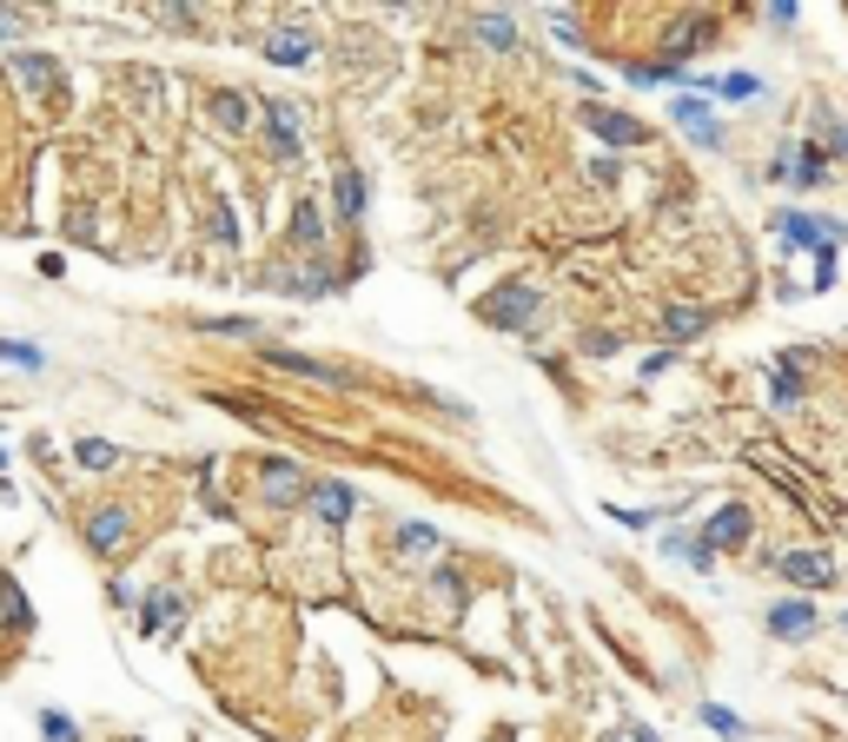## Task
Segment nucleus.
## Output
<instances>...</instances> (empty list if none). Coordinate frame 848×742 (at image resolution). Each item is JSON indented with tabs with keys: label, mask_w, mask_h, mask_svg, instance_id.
Returning a JSON list of instances; mask_svg holds the SVG:
<instances>
[{
	"label": "nucleus",
	"mask_w": 848,
	"mask_h": 742,
	"mask_svg": "<svg viewBox=\"0 0 848 742\" xmlns=\"http://www.w3.org/2000/svg\"><path fill=\"white\" fill-rule=\"evenodd\" d=\"M770 571L789 577L796 591H829L836 584V557L829 551H770Z\"/></svg>",
	"instance_id": "nucleus-4"
},
{
	"label": "nucleus",
	"mask_w": 848,
	"mask_h": 742,
	"mask_svg": "<svg viewBox=\"0 0 848 742\" xmlns=\"http://www.w3.org/2000/svg\"><path fill=\"white\" fill-rule=\"evenodd\" d=\"M252 100H259V93H232V86L212 93V119H219V133H245V126H252Z\"/></svg>",
	"instance_id": "nucleus-19"
},
{
	"label": "nucleus",
	"mask_w": 848,
	"mask_h": 742,
	"mask_svg": "<svg viewBox=\"0 0 848 742\" xmlns=\"http://www.w3.org/2000/svg\"><path fill=\"white\" fill-rule=\"evenodd\" d=\"M823 630V610L809 604V597H783V604H770V637L776 644H809Z\"/></svg>",
	"instance_id": "nucleus-11"
},
{
	"label": "nucleus",
	"mask_w": 848,
	"mask_h": 742,
	"mask_svg": "<svg viewBox=\"0 0 848 742\" xmlns=\"http://www.w3.org/2000/svg\"><path fill=\"white\" fill-rule=\"evenodd\" d=\"M0 597H7V617H13V630H33V604L20 597V584H13V577L0 584Z\"/></svg>",
	"instance_id": "nucleus-29"
},
{
	"label": "nucleus",
	"mask_w": 848,
	"mask_h": 742,
	"mask_svg": "<svg viewBox=\"0 0 848 742\" xmlns=\"http://www.w3.org/2000/svg\"><path fill=\"white\" fill-rule=\"evenodd\" d=\"M624 742H657V730H643V723H637V730H624Z\"/></svg>",
	"instance_id": "nucleus-36"
},
{
	"label": "nucleus",
	"mask_w": 848,
	"mask_h": 742,
	"mask_svg": "<svg viewBox=\"0 0 848 742\" xmlns=\"http://www.w3.org/2000/svg\"><path fill=\"white\" fill-rule=\"evenodd\" d=\"M776 232H783V245H809V252H823V245H842V239H848L842 219H816V212H796V206L776 219Z\"/></svg>",
	"instance_id": "nucleus-9"
},
{
	"label": "nucleus",
	"mask_w": 848,
	"mask_h": 742,
	"mask_svg": "<svg viewBox=\"0 0 848 742\" xmlns=\"http://www.w3.org/2000/svg\"><path fill=\"white\" fill-rule=\"evenodd\" d=\"M365 173L358 166H338V179H332V212H338V226H358L365 219Z\"/></svg>",
	"instance_id": "nucleus-16"
},
{
	"label": "nucleus",
	"mask_w": 848,
	"mask_h": 742,
	"mask_svg": "<svg viewBox=\"0 0 848 742\" xmlns=\"http://www.w3.org/2000/svg\"><path fill=\"white\" fill-rule=\"evenodd\" d=\"M40 742H80V723L66 710H40Z\"/></svg>",
	"instance_id": "nucleus-28"
},
{
	"label": "nucleus",
	"mask_w": 848,
	"mask_h": 742,
	"mask_svg": "<svg viewBox=\"0 0 848 742\" xmlns=\"http://www.w3.org/2000/svg\"><path fill=\"white\" fill-rule=\"evenodd\" d=\"M478 312H484V325H498V332H531L537 312H544V292H537L531 279H511V285H498Z\"/></svg>",
	"instance_id": "nucleus-1"
},
{
	"label": "nucleus",
	"mask_w": 848,
	"mask_h": 742,
	"mask_svg": "<svg viewBox=\"0 0 848 742\" xmlns=\"http://www.w3.org/2000/svg\"><path fill=\"white\" fill-rule=\"evenodd\" d=\"M584 119H590V133L610 139V146H643V139H650V126H643L637 113H617V106H590Z\"/></svg>",
	"instance_id": "nucleus-14"
},
{
	"label": "nucleus",
	"mask_w": 848,
	"mask_h": 742,
	"mask_svg": "<svg viewBox=\"0 0 848 742\" xmlns=\"http://www.w3.org/2000/svg\"><path fill=\"white\" fill-rule=\"evenodd\" d=\"M119 445H106V438H73V471H119Z\"/></svg>",
	"instance_id": "nucleus-21"
},
{
	"label": "nucleus",
	"mask_w": 848,
	"mask_h": 742,
	"mask_svg": "<svg viewBox=\"0 0 848 742\" xmlns=\"http://www.w3.org/2000/svg\"><path fill=\"white\" fill-rule=\"evenodd\" d=\"M126 537H133V511H126V504H100V511L86 518V551H93V557H113Z\"/></svg>",
	"instance_id": "nucleus-13"
},
{
	"label": "nucleus",
	"mask_w": 848,
	"mask_h": 742,
	"mask_svg": "<svg viewBox=\"0 0 848 742\" xmlns=\"http://www.w3.org/2000/svg\"><path fill=\"white\" fill-rule=\"evenodd\" d=\"M265 60L305 66V60H312V33H305V27H272V33H265Z\"/></svg>",
	"instance_id": "nucleus-18"
},
{
	"label": "nucleus",
	"mask_w": 848,
	"mask_h": 742,
	"mask_svg": "<svg viewBox=\"0 0 848 742\" xmlns=\"http://www.w3.org/2000/svg\"><path fill=\"white\" fill-rule=\"evenodd\" d=\"M0 358H7V365H20V372H40V365H46V352H40V345H27V338H0Z\"/></svg>",
	"instance_id": "nucleus-27"
},
{
	"label": "nucleus",
	"mask_w": 848,
	"mask_h": 742,
	"mask_svg": "<svg viewBox=\"0 0 848 742\" xmlns=\"http://www.w3.org/2000/svg\"><path fill=\"white\" fill-rule=\"evenodd\" d=\"M391 551H398V557H418V551H438V524H405V531L391 537Z\"/></svg>",
	"instance_id": "nucleus-25"
},
{
	"label": "nucleus",
	"mask_w": 848,
	"mask_h": 742,
	"mask_svg": "<svg viewBox=\"0 0 848 742\" xmlns=\"http://www.w3.org/2000/svg\"><path fill=\"white\" fill-rule=\"evenodd\" d=\"M716 93H723V100H756L763 80H756V73H730V80H716Z\"/></svg>",
	"instance_id": "nucleus-31"
},
{
	"label": "nucleus",
	"mask_w": 848,
	"mask_h": 742,
	"mask_svg": "<svg viewBox=\"0 0 848 742\" xmlns=\"http://www.w3.org/2000/svg\"><path fill=\"white\" fill-rule=\"evenodd\" d=\"M179 617H186V591H179V584H153V591L139 597V630H146V637H172Z\"/></svg>",
	"instance_id": "nucleus-10"
},
{
	"label": "nucleus",
	"mask_w": 848,
	"mask_h": 742,
	"mask_svg": "<svg viewBox=\"0 0 848 742\" xmlns=\"http://www.w3.org/2000/svg\"><path fill=\"white\" fill-rule=\"evenodd\" d=\"M259 113H265V153H272V159H305L299 106H292V100H279V93H259Z\"/></svg>",
	"instance_id": "nucleus-3"
},
{
	"label": "nucleus",
	"mask_w": 848,
	"mask_h": 742,
	"mask_svg": "<svg viewBox=\"0 0 848 742\" xmlns=\"http://www.w3.org/2000/svg\"><path fill=\"white\" fill-rule=\"evenodd\" d=\"M551 33H557L564 46H584V27H577V13H557V7H551Z\"/></svg>",
	"instance_id": "nucleus-32"
},
{
	"label": "nucleus",
	"mask_w": 848,
	"mask_h": 742,
	"mask_svg": "<svg viewBox=\"0 0 848 742\" xmlns=\"http://www.w3.org/2000/svg\"><path fill=\"white\" fill-rule=\"evenodd\" d=\"M305 504H312V518H318L325 531H345V518L358 511V491H352V484H338V478H318V484L305 491Z\"/></svg>",
	"instance_id": "nucleus-12"
},
{
	"label": "nucleus",
	"mask_w": 848,
	"mask_h": 742,
	"mask_svg": "<svg viewBox=\"0 0 848 742\" xmlns=\"http://www.w3.org/2000/svg\"><path fill=\"white\" fill-rule=\"evenodd\" d=\"M770 405H776V411H796V405H803V372L770 365Z\"/></svg>",
	"instance_id": "nucleus-24"
},
{
	"label": "nucleus",
	"mask_w": 848,
	"mask_h": 742,
	"mask_svg": "<svg viewBox=\"0 0 848 742\" xmlns=\"http://www.w3.org/2000/svg\"><path fill=\"white\" fill-rule=\"evenodd\" d=\"M471 27H478V40H484L491 53H511V46H517V20H511V13H478Z\"/></svg>",
	"instance_id": "nucleus-22"
},
{
	"label": "nucleus",
	"mask_w": 848,
	"mask_h": 742,
	"mask_svg": "<svg viewBox=\"0 0 848 742\" xmlns=\"http://www.w3.org/2000/svg\"><path fill=\"white\" fill-rule=\"evenodd\" d=\"M710 325H716V312H710V305H670V312H663V345H670V352H683V345H697Z\"/></svg>",
	"instance_id": "nucleus-15"
},
{
	"label": "nucleus",
	"mask_w": 848,
	"mask_h": 742,
	"mask_svg": "<svg viewBox=\"0 0 848 742\" xmlns=\"http://www.w3.org/2000/svg\"><path fill=\"white\" fill-rule=\"evenodd\" d=\"M584 352H590V358H610V352H617V332H590Z\"/></svg>",
	"instance_id": "nucleus-34"
},
{
	"label": "nucleus",
	"mask_w": 848,
	"mask_h": 742,
	"mask_svg": "<svg viewBox=\"0 0 848 742\" xmlns=\"http://www.w3.org/2000/svg\"><path fill=\"white\" fill-rule=\"evenodd\" d=\"M305 491H312V478H305V464H292V458H272V464L259 471V498H265L272 511H299Z\"/></svg>",
	"instance_id": "nucleus-7"
},
{
	"label": "nucleus",
	"mask_w": 848,
	"mask_h": 742,
	"mask_svg": "<svg viewBox=\"0 0 848 742\" xmlns=\"http://www.w3.org/2000/svg\"><path fill=\"white\" fill-rule=\"evenodd\" d=\"M285 232H292V245H305L312 259L325 252V219H318V206H312V199H299V206H292V226H285Z\"/></svg>",
	"instance_id": "nucleus-20"
},
{
	"label": "nucleus",
	"mask_w": 848,
	"mask_h": 742,
	"mask_svg": "<svg viewBox=\"0 0 848 742\" xmlns=\"http://www.w3.org/2000/svg\"><path fill=\"white\" fill-rule=\"evenodd\" d=\"M610 742H624V736H610Z\"/></svg>",
	"instance_id": "nucleus-37"
},
{
	"label": "nucleus",
	"mask_w": 848,
	"mask_h": 742,
	"mask_svg": "<svg viewBox=\"0 0 848 742\" xmlns=\"http://www.w3.org/2000/svg\"><path fill=\"white\" fill-rule=\"evenodd\" d=\"M670 365H677V352H670V345H663V352H650V358H643V365H637V378H643V385H650V378H663V372H670Z\"/></svg>",
	"instance_id": "nucleus-33"
},
{
	"label": "nucleus",
	"mask_w": 848,
	"mask_h": 742,
	"mask_svg": "<svg viewBox=\"0 0 848 742\" xmlns=\"http://www.w3.org/2000/svg\"><path fill=\"white\" fill-rule=\"evenodd\" d=\"M265 365H279V372H299V378H318V385H345V372H325L318 358H299V352H265Z\"/></svg>",
	"instance_id": "nucleus-23"
},
{
	"label": "nucleus",
	"mask_w": 848,
	"mask_h": 742,
	"mask_svg": "<svg viewBox=\"0 0 848 742\" xmlns=\"http://www.w3.org/2000/svg\"><path fill=\"white\" fill-rule=\"evenodd\" d=\"M703 723H710V730H716V736H743V717H736V710H723V703H703Z\"/></svg>",
	"instance_id": "nucleus-30"
},
{
	"label": "nucleus",
	"mask_w": 848,
	"mask_h": 742,
	"mask_svg": "<svg viewBox=\"0 0 848 742\" xmlns=\"http://www.w3.org/2000/svg\"><path fill=\"white\" fill-rule=\"evenodd\" d=\"M697 544H703V551H750V544H756V511L736 504V498L716 504V511L703 518V537H697Z\"/></svg>",
	"instance_id": "nucleus-2"
},
{
	"label": "nucleus",
	"mask_w": 848,
	"mask_h": 742,
	"mask_svg": "<svg viewBox=\"0 0 848 742\" xmlns=\"http://www.w3.org/2000/svg\"><path fill=\"white\" fill-rule=\"evenodd\" d=\"M670 119H677V126H683L703 153H716V146L730 139V133H723V119H716V106H710L703 93H677V100H670Z\"/></svg>",
	"instance_id": "nucleus-6"
},
{
	"label": "nucleus",
	"mask_w": 848,
	"mask_h": 742,
	"mask_svg": "<svg viewBox=\"0 0 848 742\" xmlns=\"http://www.w3.org/2000/svg\"><path fill=\"white\" fill-rule=\"evenodd\" d=\"M20 33V13H0V40H13Z\"/></svg>",
	"instance_id": "nucleus-35"
},
{
	"label": "nucleus",
	"mask_w": 848,
	"mask_h": 742,
	"mask_svg": "<svg viewBox=\"0 0 848 742\" xmlns=\"http://www.w3.org/2000/svg\"><path fill=\"white\" fill-rule=\"evenodd\" d=\"M809 126H816V139H809V146H816L829 166H836V159H848V119H836V106H823V100H816Z\"/></svg>",
	"instance_id": "nucleus-17"
},
{
	"label": "nucleus",
	"mask_w": 848,
	"mask_h": 742,
	"mask_svg": "<svg viewBox=\"0 0 848 742\" xmlns=\"http://www.w3.org/2000/svg\"><path fill=\"white\" fill-rule=\"evenodd\" d=\"M206 232H212V245H239V212H232L226 199H212V219H206Z\"/></svg>",
	"instance_id": "nucleus-26"
},
{
	"label": "nucleus",
	"mask_w": 848,
	"mask_h": 742,
	"mask_svg": "<svg viewBox=\"0 0 848 742\" xmlns=\"http://www.w3.org/2000/svg\"><path fill=\"white\" fill-rule=\"evenodd\" d=\"M13 80L33 93V100H46V106H60L66 100V73H60V60H46V53H13Z\"/></svg>",
	"instance_id": "nucleus-8"
},
{
	"label": "nucleus",
	"mask_w": 848,
	"mask_h": 742,
	"mask_svg": "<svg viewBox=\"0 0 848 742\" xmlns=\"http://www.w3.org/2000/svg\"><path fill=\"white\" fill-rule=\"evenodd\" d=\"M710 40H716V20H710V13H683V20L663 33V60H657V66H677V73H683Z\"/></svg>",
	"instance_id": "nucleus-5"
}]
</instances>
